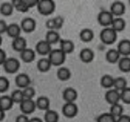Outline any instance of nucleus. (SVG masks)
Masks as SVG:
<instances>
[{
  "instance_id": "79ce46f5",
  "label": "nucleus",
  "mask_w": 130,
  "mask_h": 122,
  "mask_svg": "<svg viewBox=\"0 0 130 122\" xmlns=\"http://www.w3.org/2000/svg\"><path fill=\"white\" fill-rule=\"evenodd\" d=\"M29 118L28 117V115L26 114H19L18 116L15 118V122H29Z\"/></svg>"
},
{
  "instance_id": "49530a36",
  "label": "nucleus",
  "mask_w": 130,
  "mask_h": 122,
  "mask_svg": "<svg viewBox=\"0 0 130 122\" xmlns=\"http://www.w3.org/2000/svg\"><path fill=\"white\" fill-rule=\"evenodd\" d=\"M29 122H44V120L42 118H38V117H33V118H29Z\"/></svg>"
},
{
  "instance_id": "aec40b11",
  "label": "nucleus",
  "mask_w": 130,
  "mask_h": 122,
  "mask_svg": "<svg viewBox=\"0 0 130 122\" xmlns=\"http://www.w3.org/2000/svg\"><path fill=\"white\" fill-rule=\"evenodd\" d=\"M66 55L70 54L71 52H73V50H75V45L71 40L68 39H63L60 41V48Z\"/></svg>"
},
{
  "instance_id": "ea45409f",
  "label": "nucleus",
  "mask_w": 130,
  "mask_h": 122,
  "mask_svg": "<svg viewBox=\"0 0 130 122\" xmlns=\"http://www.w3.org/2000/svg\"><path fill=\"white\" fill-rule=\"evenodd\" d=\"M54 25H55V30L59 31L62 27L63 24H64V19L61 16H57L54 18Z\"/></svg>"
},
{
  "instance_id": "c756f323",
  "label": "nucleus",
  "mask_w": 130,
  "mask_h": 122,
  "mask_svg": "<svg viewBox=\"0 0 130 122\" xmlns=\"http://www.w3.org/2000/svg\"><path fill=\"white\" fill-rule=\"evenodd\" d=\"M59 121V114L56 111L49 109L45 111L44 115V122H58Z\"/></svg>"
},
{
  "instance_id": "bb28decb",
  "label": "nucleus",
  "mask_w": 130,
  "mask_h": 122,
  "mask_svg": "<svg viewBox=\"0 0 130 122\" xmlns=\"http://www.w3.org/2000/svg\"><path fill=\"white\" fill-rule=\"evenodd\" d=\"M71 77V72L68 67H60L57 70V78L60 81H68Z\"/></svg>"
},
{
  "instance_id": "0eeeda50",
  "label": "nucleus",
  "mask_w": 130,
  "mask_h": 122,
  "mask_svg": "<svg viewBox=\"0 0 130 122\" xmlns=\"http://www.w3.org/2000/svg\"><path fill=\"white\" fill-rule=\"evenodd\" d=\"M61 112L66 118H72L78 114V107L76 103H65L61 107Z\"/></svg>"
},
{
  "instance_id": "4be33fe9",
  "label": "nucleus",
  "mask_w": 130,
  "mask_h": 122,
  "mask_svg": "<svg viewBox=\"0 0 130 122\" xmlns=\"http://www.w3.org/2000/svg\"><path fill=\"white\" fill-rule=\"evenodd\" d=\"M121 56L117 50V49H110L105 54V58L110 64H116L118 63L120 59Z\"/></svg>"
},
{
  "instance_id": "2f4dec72",
  "label": "nucleus",
  "mask_w": 130,
  "mask_h": 122,
  "mask_svg": "<svg viewBox=\"0 0 130 122\" xmlns=\"http://www.w3.org/2000/svg\"><path fill=\"white\" fill-rule=\"evenodd\" d=\"M114 79L115 78L110 75V74H104V75L102 76L100 83H101L102 87H103L104 88H107V89H110V88H113Z\"/></svg>"
},
{
  "instance_id": "7ed1b4c3",
  "label": "nucleus",
  "mask_w": 130,
  "mask_h": 122,
  "mask_svg": "<svg viewBox=\"0 0 130 122\" xmlns=\"http://www.w3.org/2000/svg\"><path fill=\"white\" fill-rule=\"evenodd\" d=\"M118 37V33L110 27H104L100 33V39L102 43L106 45L113 44Z\"/></svg>"
},
{
  "instance_id": "e433bc0d",
  "label": "nucleus",
  "mask_w": 130,
  "mask_h": 122,
  "mask_svg": "<svg viewBox=\"0 0 130 122\" xmlns=\"http://www.w3.org/2000/svg\"><path fill=\"white\" fill-rule=\"evenodd\" d=\"M10 87V81L6 76L0 75V94H3L7 91Z\"/></svg>"
},
{
  "instance_id": "9b49d317",
  "label": "nucleus",
  "mask_w": 130,
  "mask_h": 122,
  "mask_svg": "<svg viewBox=\"0 0 130 122\" xmlns=\"http://www.w3.org/2000/svg\"><path fill=\"white\" fill-rule=\"evenodd\" d=\"M105 101L108 103L109 104L112 105V104H118L120 102V92L116 90L115 88H110L107 90L104 96Z\"/></svg>"
},
{
  "instance_id": "a18cd8bd",
  "label": "nucleus",
  "mask_w": 130,
  "mask_h": 122,
  "mask_svg": "<svg viewBox=\"0 0 130 122\" xmlns=\"http://www.w3.org/2000/svg\"><path fill=\"white\" fill-rule=\"evenodd\" d=\"M6 58H7V57H6V51L0 47V66H3V64L5 63Z\"/></svg>"
},
{
  "instance_id": "f257e3e1",
  "label": "nucleus",
  "mask_w": 130,
  "mask_h": 122,
  "mask_svg": "<svg viewBox=\"0 0 130 122\" xmlns=\"http://www.w3.org/2000/svg\"><path fill=\"white\" fill-rule=\"evenodd\" d=\"M47 58L50 61L52 67H62L66 60V54L61 49H53Z\"/></svg>"
},
{
  "instance_id": "4468645a",
  "label": "nucleus",
  "mask_w": 130,
  "mask_h": 122,
  "mask_svg": "<svg viewBox=\"0 0 130 122\" xmlns=\"http://www.w3.org/2000/svg\"><path fill=\"white\" fill-rule=\"evenodd\" d=\"M15 84L21 89L30 86V77L25 73L19 74L15 77Z\"/></svg>"
},
{
  "instance_id": "423d86ee",
  "label": "nucleus",
  "mask_w": 130,
  "mask_h": 122,
  "mask_svg": "<svg viewBox=\"0 0 130 122\" xmlns=\"http://www.w3.org/2000/svg\"><path fill=\"white\" fill-rule=\"evenodd\" d=\"M3 67L7 74H16L21 67V62L15 57H7L3 64Z\"/></svg>"
},
{
  "instance_id": "de8ad7c7",
  "label": "nucleus",
  "mask_w": 130,
  "mask_h": 122,
  "mask_svg": "<svg viewBox=\"0 0 130 122\" xmlns=\"http://www.w3.org/2000/svg\"><path fill=\"white\" fill-rule=\"evenodd\" d=\"M5 117H6V111L0 108V122L4 120Z\"/></svg>"
},
{
  "instance_id": "37998d69",
  "label": "nucleus",
  "mask_w": 130,
  "mask_h": 122,
  "mask_svg": "<svg viewBox=\"0 0 130 122\" xmlns=\"http://www.w3.org/2000/svg\"><path fill=\"white\" fill-rule=\"evenodd\" d=\"M8 24L5 20H0V35L6 33V29H7Z\"/></svg>"
},
{
  "instance_id": "ddd939ff",
  "label": "nucleus",
  "mask_w": 130,
  "mask_h": 122,
  "mask_svg": "<svg viewBox=\"0 0 130 122\" xmlns=\"http://www.w3.org/2000/svg\"><path fill=\"white\" fill-rule=\"evenodd\" d=\"M78 91L72 87H68L62 92V98L65 103H75L78 99Z\"/></svg>"
},
{
  "instance_id": "c03bdc74",
  "label": "nucleus",
  "mask_w": 130,
  "mask_h": 122,
  "mask_svg": "<svg viewBox=\"0 0 130 122\" xmlns=\"http://www.w3.org/2000/svg\"><path fill=\"white\" fill-rule=\"evenodd\" d=\"M116 122H130V116L129 115L122 114L119 118H116Z\"/></svg>"
},
{
  "instance_id": "a211bd4d",
  "label": "nucleus",
  "mask_w": 130,
  "mask_h": 122,
  "mask_svg": "<svg viewBox=\"0 0 130 122\" xmlns=\"http://www.w3.org/2000/svg\"><path fill=\"white\" fill-rule=\"evenodd\" d=\"M79 58L84 63H91L94 58V52L90 48H84L79 52Z\"/></svg>"
},
{
  "instance_id": "b1692460",
  "label": "nucleus",
  "mask_w": 130,
  "mask_h": 122,
  "mask_svg": "<svg viewBox=\"0 0 130 122\" xmlns=\"http://www.w3.org/2000/svg\"><path fill=\"white\" fill-rule=\"evenodd\" d=\"M45 41L49 43L51 45L56 44L57 43H60L61 41V36L58 31L56 30H48L45 35Z\"/></svg>"
},
{
  "instance_id": "a19ab883",
  "label": "nucleus",
  "mask_w": 130,
  "mask_h": 122,
  "mask_svg": "<svg viewBox=\"0 0 130 122\" xmlns=\"http://www.w3.org/2000/svg\"><path fill=\"white\" fill-rule=\"evenodd\" d=\"M45 27L48 30H55V25H54V18H50L45 22Z\"/></svg>"
},
{
  "instance_id": "393cba45",
  "label": "nucleus",
  "mask_w": 130,
  "mask_h": 122,
  "mask_svg": "<svg viewBox=\"0 0 130 122\" xmlns=\"http://www.w3.org/2000/svg\"><path fill=\"white\" fill-rule=\"evenodd\" d=\"M126 20L122 18V17H115L112 21V24L110 26L112 29L116 31V32H121L126 28Z\"/></svg>"
},
{
  "instance_id": "72a5a7b5",
  "label": "nucleus",
  "mask_w": 130,
  "mask_h": 122,
  "mask_svg": "<svg viewBox=\"0 0 130 122\" xmlns=\"http://www.w3.org/2000/svg\"><path fill=\"white\" fill-rule=\"evenodd\" d=\"M110 113L112 116L117 118H119V116H121L122 114H124V108H123V106L120 104V103L112 104V105H110Z\"/></svg>"
},
{
  "instance_id": "f03ea898",
  "label": "nucleus",
  "mask_w": 130,
  "mask_h": 122,
  "mask_svg": "<svg viewBox=\"0 0 130 122\" xmlns=\"http://www.w3.org/2000/svg\"><path fill=\"white\" fill-rule=\"evenodd\" d=\"M37 8L41 15L49 16L55 10V2L54 0H38Z\"/></svg>"
},
{
  "instance_id": "cd10ccee",
  "label": "nucleus",
  "mask_w": 130,
  "mask_h": 122,
  "mask_svg": "<svg viewBox=\"0 0 130 122\" xmlns=\"http://www.w3.org/2000/svg\"><path fill=\"white\" fill-rule=\"evenodd\" d=\"M94 37V33L91 28H84L80 31L79 38L84 43H90Z\"/></svg>"
},
{
  "instance_id": "f8f14e48",
  "label": "nucleus",
  "mask_w": 130,
  "mask_h": 122,
  "mask_svg": "<svg viewBox=\"0 0 130 122\" xmlns=\"http://www.w3.org/2000/svg\"><path fill=\"white\" fill-rule=\"evenodd\" d=\"M22 30L25 33H31L36 29L37 27V22L35 19L31 17H26L21 21L20 24Z\"/></svg>"
},
{
  "instance_id": "8fccbe9b",
  "label": "nucleus",
  "mask_w": 130,
  "mask_h": 122,
  "mask_svg": "<svg viewBox=\"0 0 130 122\" xmlns=\"http://www.w3.org/2000/svg\"><path fill=\"white\" fill-rule=\"evenodd\" d=\"M128 3H129V5H130V0H129V1H128Z\"/></svg>"
},
{
  "instance_id": "c9c22d12",
  "label": "nucleus",
  "mask_w": 130,
  "mask_h": 122,
  "mask_svg": "<svg viewBox=\"0 0 130 122\" xmlns=\"http://www.w3.org/2000/svg\"><path fill=\"white\" fill-rule=\"evenodd\" d=\"M96 122H116V118L110 112H104L97 117Z\"/></svg>"
},
{
  "instance_id": "1a4fd4ad",
  "label": "nucleus",
  "mask_w": 130,
  "mask_h": 122,
  "mask_svg": "<svg viewBox=\"0 0 130 122\" xmlns=\"http://www.w3.org/2000/svg\"><path fill=\"white\" fill-rule=\"evenodd\" d=\"M109 11L111 13L114 17H122L126 12V6L122 1H114L110 5Z\"/></svg>"
},
{
  "instance_id": "dca6fc26",
  "label": "nucleus",
  "mask_w": 130,
  "mask_h": 122,
  "mask_svg": "<svg viewBox=\"0 0 130 122\" xmlns=\"http://www.w3.org/2000/svg\"><path fill=\"white\" fill-rule=\"evenodd\" d=\"M12 48L13 49V50L21 53L22 50H24L26 48H28L27 40L24 37H22V36L17 38H14V39H13V42H12Z\"/></svg>"
},
{
  "instance_id": "6ab92c4d",
  "label": "nucleus",
  "mask_w": 130,
  "mask_h": 122,
  "mask_svg": "<svg viewBox=\"0 0 130 122\" xmlns=\"http://www.w3.org/2000/svg\"><path fill=\"white\" fill-rule=\"evenodd\" d=\"M22 27L19 24L16 23H11L8 24L7 29H6V34L12 37L13 39L14 38H17L19 36H21V34H22Z\"/></svg>"
},
{
  "instance_id": "c85d7f7f",
  "label": "nucleus",
  "mask_w": 130,
  "mask_h": 122,
  "mask_svg": "<svg viewBox=\"0 0 130 122\" xmlns=\"http://www.w3.org/2000/svg\"><path fill=\"white\" fill-rule=\"evenodd\" d=\"M14 6L12 2H4L0 6V13L4 16H10L13 13Z\"/></svg>"
},
{
  "instance_id": "20e7f679",
  "label": "nucleus",
  "mask_w": 130,
  "mask_h": 122,
  "mask_svg": "<svg viewBox=\"0 0 130 122\" xmlns=\"http://www.w3.org/2000/svg\"><path fill=\"white\" fill-rule=\"evenodd\" d=\"M38 0H13L14 9L21 13H26L29 8H32L38 5Z\"/></svg>"
},
{
  "instance_id": "412c9836",
  "label": "nucleus",
  "mask_w": 130,
  "mask_h": 122,
  "mask_svg": "<svg viewBox=\"0 0 130 122\" xmlns=\"http://www.w3.org/2000/svg\"><path fill=\"white\" fill-rule=\"evenodd\" d=\"M14 103L12 100L11 97L7 95L0 96V108L5 111H10L13 106Z\"/></svg>"
},
{
  "instance_id": "6e6552de",
  "label": "nucleus",
  "mask_w": 130,
  "mask_h": 122,
  "mask_svg": "<svg viewBox=\"0 0 130 122\" xmlns=\"http://www.w3.org/2000/svg\"><path fill=\"white\" fill-rule=\"evenodd\" d=\"M37 105L34 99H24L20 104V110L22 113L26 115H30L36 111Z\"/></svg>"
},
{
  "instance_id": "473e14b6",
  "label": "nucleus",
  "mask_w": 130,
  "mask_h": 122,
  "mask_svg": "<svg viewBox=\"0 0 130 122\" xmlns=\"http://www.w3.org/2000/svg\"><path fill=\"white\" fill-rule=\"evenodd\" d=\"M126 88H127V81L126 79L124 77H117L114 79V84H113V88H115L116 90L121 92L122 90H124Z\"/></svg>"
},
{
  "instance_id": "a878e982",
  "label": "nucleus",
  "mask_w": 130,
  "mask_h": 122,
  "mask_svg": "<svg viewBox=\"0 0 130 122\" xmlns=\"http://www.w3.org/2000/svg\"><path fill=\"white\" fill-rule=\"evenodd\" d=\"M51 67H52V65H51L50 61H49V59L47 57H42L37 63V68L41 73L48 72L51 69Z\"/></svg>"
},
{
  "instance_id": "3c124183",
  "label": "nucleus",
  "mask_w": 130,
  "mask_h": 122,
  "mask_svg": "<svg viewBox=\"0 0 130 122\" xmlns=\"http://www.w3.org/2000/svg\"><path fill=\"white\" fill-rule=\"evenodd\" d=\"M0 96H1V94H0Z\"/></svg>"
},
{
  "instance_id": "2eb2a0df",
  "label": "nucleus",
  "mask_w": 130,
  "mask_h": 122,
  "mask_svg": "<svg viewBox=\"0 0 130 122\" xmlns=\"http://www.w3.org/2000/svg\"><path fill=\"white\" fill-rule=\"evenodd\" d=\"M117 50L121 57H129L130 56V40L123 39L118 44Z\"/></svg>"
},
{
  "instance_id": "09e8293b",
  "label": "nucleus",
  "mask_w": 130,
  "mask_h": 122,
  "mask_svg": "<svg viewBox=\"0 0 130 122\" xmlns=\"http://www.w3.org/2000/svg\"><path fill=\"white\" fill-rule=\"evenodd\" d=\"M3 43V38H2V35H0V47H1V44Z\"/></svg>"
},
{
  "instance_id": "4c0bfd02",
  "label": "nucleus",
  "mask_w": 130,
  "mask_h": 122,
  "mask_svg": "<svg viewBox=\"0 0 130 122\" xmlns=\"http://www.w3.org/2000/svg\"><path fill=\"white\" fill-rule=\"evenodd\" d=\"M120 102L130 104V87H127L120 92Z\"/></svg>"
},
{
  "instance_id": "7c9ffc66",
  "label": "nucleus",
  "mask_w": 130,
  "mask_h": 122,
  "mask_svg": "<svg viewBox=\"0 0 130 122\" xmlns=\"http://www.w3.org/2000/svg\"><path fill=\"white\" fill-rule=\"evenodd\" d=\"M119 69L123 73L130 72V57H121L118 62Z\"/></svg>"
},
{
  "instance_id": "5701e85b",
  "label": "nucleus",
  "mask_w": 130,
  "mask_h": 122,
  "mask_svg": "<svg viewBox=\"0 0 130 122\" xmlns=\"http://www.w3.org/2000/svg\"><path fill=\"white\" fill-rule=\"evenodd\" d=\"M37 109H39L41 111H47L50 109V99L45 96L38 97L36 100Z\"/></svg>"
},
{
  "instance_id": "f3484780",
  "label": "nucleus",
  "mask_w": 130,
  "mask_h": 122,
  "mask_svg": "<svg viewBox=\"0 0 130 122\" xmlns=\"http://www.w3.org/2000/svg\"><path fill=\"white\" fill-rule=\"evenodd\" d=\"M20 57L24 63H31L36 58V51L30 48H26L20 53Z\"/></svg>"
},
{
  "instance_id": "39448f33",
  "label": "nucleus",
  "mask_w": 130,
  "mask_h": 122,
  "mask_svg": "<svg viewBox=\"0 0 130 122\" xmlns=\"http://www.w3.org/2000/svg\"><path fill=\"white\" fill-rule=\"evenodd\" d=\"M115 17L111 14L110 11L108 10H103L101 11L97 15V21L100 26L103 27H109L111 26Z\"/></svg>"
},
{
  "instance_id": "9d476101",
  "label": "nucleus",
  "mask_w": 130,
  "mask_h": 122,
  "mask_svg": "<svg viewBox=\"0 0 130 122\" xmlns=\"http://www.w3.org/2000/svg\"><path fill=\"white\" fill-rule=\"evenodd\" d=\"M52 50V45L49 43H47L45 40L38 41L36 44V47H35L36 53L39 54L41 56H48Z\"/></svg>"
},
{
  "instance_id": "58836bf2",
  "label": "nucleus",
  "mask_w": 130,
  "mask_h": 122,
  "mask_svg": "<svg viewBox=\"0 0 130 122\" xmlns=\"http://www.w3.org/2000/svg\"><path fill=\"white\" fill-rule=\"evenodd\" d=\"M22 92H23L24 99H33L35 95H36V90L31 86H29L27 88H23Z\"/></svg>"
},
{
  "instance_id": "f704fd0d",
  "label": "nucleus",
  "mask_w": 130,
  "mask_h": 122,
  "mask_svg": "<svg viewBox=\"0 0 130 122\" xmlns=\"http://www.w3.org/2000/svg\"><path fill=\"white\" fill-rule=\"evenodd\" d=\"M12 100L13 101L14 104H20L22 101L24 100V96H23V92H22V89L21 88H18V89H15L12 92V94L10 95Z\"/></svg>"
}]
</instances>
